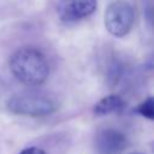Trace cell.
<instances>
[{
  "label": "cell",
  "mask_w": 154,
  "mask_h": 154,
  "mask_svg": "<svg viewBox=\"0 0 154 154\" xmlns=\"http://www.w3.org/2000/svg\"><path fill=\"white\" fill-rule=\"evenodd\" d=\"M10 70L17 81L25 85H40L49 75L46 57L37 49L24 47L18 49L10 59Z\"/></svg>",
  "instance_id": "1"
},
{
  "label": "cell",
  "mask_w": 154,
  "mask_h": 154,
  "mask_svg": "<svg viewBox=\"0 0 154 154\" xmlns=\"http://www.w3.org/2000/svg\"><path fill=\"white\" fill-rule=\"evenodd\" d=\"M135 12L132 6L125 0H116L105 11L103 23L107 31L114 37H124L134 25Z\"/></svg>",
  "instance_id": "2"
},
{
  "label": "cell",
  "mask_w": 154,
  "mask_h": 154,
  "mask_svg": "<svg viewBox=\"0 0 154 154\" xmlns=\"http://www.w3.org/2000/svg\"><path fill=\"white\" fill-rule=\"evenodd\" d=\"M7 109L11 113L26 117H45L57 109V105L48 97L35 94L14 95L7 101Z\"/></svg>",
  "instance_id": "3"
},
{
  "label": "cell",
  "mask_w": 154,
  "mask_h": 154,
  "mask_svg": "<svg viewBox=\"0 0 154 154\" xmlns=\"http://www.w3.org/2000/svg\"><path fill=\"white\" fill-rule=\"evenodd\" d=\"M96 6V0H59L57 10L60 19L70 23L90 16Z\"/></svg>",
  "instance_id": "4"
},
{
  "label": "cell",
  "mask_w": 154,
  "mask_h": 154,
  "mask_svg": "<svg viewBox=\"0 0 154 154\" xmlns=\"http://www.w3.org/2000/svg\"><path fill=\"white\" fill-rule=\"evenodd\" d=\"M95 147L101 154H120L126 147V137L116 129H103L96 134Z\"/></svg>",
  "instance_id": "5"
},
{
  "label": "cell",
  "mask_w": 154,
  "mask_h": 154,
  "mask_svg": "<svg viewBox=\"0 0 154 154\" xmlns=\"http://www.w3.org/2000/svg\"><path fill=\"white\" fill-rule=\"evenodd\" d=\"M125 107V101L122 96L117 94H111L102 97L95 106H94V114L97 117L107 116L111 113H117L123 111Z\"/></svg>",
  "instance_id": "6"
},
{
  "label": "cell",
  "mask_w": 154,
  "mask_h": 154,
  "mask_svg": "<svg viewBox=\"0 0 154 154\" xmlns=\"http://www.w3.org/2000/svg\"><path fill=\"white\" fill-rule=\"evenodd\" d=\"M137 112L142 117H144L149 120H153L154 119V99L150 96V97L146 99L144 101H142L137 107Z\"/></svg>",
  "instance_id": "7"
},
{
  "label": "cell",
  "mask_w": 154,
  "mask_h": 154,
  "mask_svg": "<svg viewBox=\"0 0 154 154\" xmlns=\"http://www.w3.org/2000/svg\"><path fill=\"white\" fill-rule=\"evenodd\" d=\"M18 154H46V152L41 148H37V147H29V148L23 149Z\"/></svg>",
  "instance_id": "8"
},
{
  "label": "cell",
  "mask_w": 154,
  "mask_h": 154,
  "mask_svg": "<svg viewBox=\"0 0 154 154\" xmlns=\"http://www.w3.org/2000/svg\"><path fill=\"white\" fill-rule=\"evenodd\" d=\"M130 154H144V153H140V152H135V153H130Z\"/></svg>",
  "instance_id": "9"
}]
</instances>
